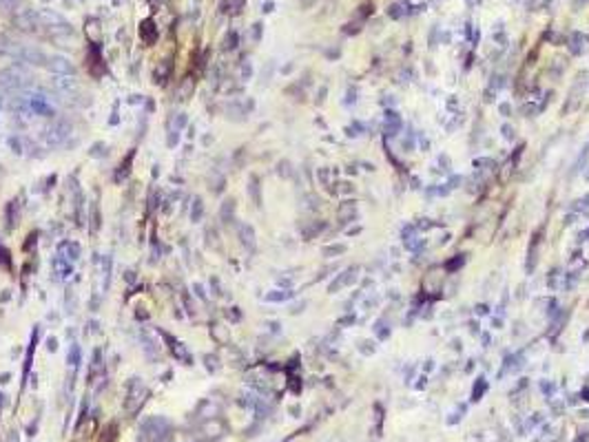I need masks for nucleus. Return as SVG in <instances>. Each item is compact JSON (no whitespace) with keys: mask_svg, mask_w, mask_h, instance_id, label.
Instances as JSON below:
<instances>
[{"mask_svg":"<svg viewBox=\"0 0 589 442\" xmlns=\"http://www.w3.org/2000/svg\"><path fill=\"white\" fill-rule=\"evenodd\" d=\"M140 40L144 42V45H153V42L158 40V27L153 20H144V23H140Z\"/></svg>","mask_w":589,"mask_h":442,"instance_id":"obj_10","label":"nucleus"},{"mask_svg":"<svg viewBox=\"0 0 589 442\" xmlns=\"http://www.w3.org/2000/svg\"><path fill=\"white\" fill-rule=\"evenodd\" d=\"M485 389H487V383L483 381V378H479V381H476V385H474V394H472V396H474V401H479L481 391L485 394Z\"/></svg>","mask_w":589,"mask_h":442,"instance_id":"obj_31","label":"nucleus"},{"mask_svg":"<svg viewBox=\"0 0 589 442\" xmlns=\"http://www.w3.org/2000/svg\"><path fill=\"white\" fill-rule=\"evenodd\" d=\"M324 228H326V223H324V221H317V223H312L310 228H304V237H306V239H312V237L319 235Z\"/></svg>","mask_w":589,"mask_h":442,"instance_id":"obj_22","label":"nucleus"},{"mask_svg":"<svg viewBox=\"0 0 589 442\" xmlns=\"http://www.w3.org/2000/svg\"><path fill=\"white\" fill-rule=\"evenodd\" d=\"M312 3H315V0H301V7H304V9H308V7H310Z\"/></svg>","mask_w":589,"mask_h":442,"instance_id":"obj_45","label":"nucleus"},{"mask_svg":"<svg viewBox=\"0 0 589 442\" xmlns=\"http://www.w3.org/2000/svg\"><path fill=\"white\" fill-rule=\"evenodd\" d=\"M168 71H171V62L162 60V62H160V65L155 67V71H153V82H155V84H164L166 78H168Z\"/></svg>","mask_w":589,"mask_h":442,"instance_id":"obj_14","label":"nucleus"},{"mask_svg":"<svg viewBox=\"0 0 589 442\" xmlns=\"http://www.w3.org/2000/svg\"><path fill=\"white\" fill-rule=\"evenodd\" d=\"M476 166H494L492 159H476Z\"/></svg>","mask_w":589,"mask_h":442,"instance_id":"obj_41","label":"nucleus"},{"mask_svg":"<svg viewBox=\"0 0 589 442\" xmlns=\"http://www.w3.org/2000/svg\"><path fill=\"white\" fill-rule=\"evenodd\" d=\"M131 161H133V151L126 155V159H124V164H120V173H117V179L120 177H126V173H129V166H131Z\"/></svg>","mask_w":589,"mask_h":442,"instance_id":"obj_29","label":"nucleus"},{"mask_svg":"<svg viewBox=\"0 0 589 442\" xmlns=\"http://www.w3.org/2000/svg\"><path fill=\"white\" fill-rule=\"evenodd\" d=\"M585 239H589V230H585V233H580V241H585Z\"/></svg>","mask_w":589,"mask_h":442,"instance_id":"obj_47","label":"nucleus"},{"mask_svg":"<svg viewBox=\"0 0 589 442\" xmlns=\"http://www.w3.org/2000/svg\"><path fill=\"white\" fill-rule=\"evenodd\" d=\"M357 219V206H355V201H343L341 203V208H339V221L346 226V223H350V221H355Z\"/></svg>","mask_w":589,"mask_h":442,"instance_id":"obj_12","label":"nucleus"},{"mask_svg":"<svg viewBox=\"0 0 589 442\" xmlns=\"http://www.w3.org/2000/svg\"><path fill=\"white\" fill-rule=\"evenodd\" d=\"M583 203H585V206L589 208V195H585V197H583Z\"/></svg>","mask_w":589,"mask_h":442,"instance_id":"obj_49","label":"nucleus"},{"mask_svg":"<svg viewBox=\"0 0 589 442\" xmlns=\"http://www.w3.org/2000/svg\"><path fill=\"white\" fill-rule=\"evenodd\" d=\"M71 122L67 120H53L51 124L45 129V142L47 146H51V149H55V146H62L69 139V135H71Z\"/></svg>","mask_w":589,"mask_h":442,"instance_id":"obj_2","label":"nucleus"},{"mask_svg":"<svg viewBox=\"0 0 589 442\" xmlns=\"http://www.w3.org/2000/svg\"><path fill=\"white\" fill-rule=\"evenodd\" d=\"M321 252H324V257H328V259H332V257H339V255H343V252H346V245H343V243H335V245H326V248H324V250H321Z\"/></svg>","mask_w":589,"mask_h":442,"instance_id":"obj_17","label":"nucleus"},{"mask_svg":"<svg viewBox=\"0 0 589 442\" xmlns=\"http://www.w3.org/2000/svg\"><path fill=\"white\" fill-rule=\"evenodd\" d=\"M421 149L427 151V149H430V142H427V139H421Z\"/></svg>","mask_w":589,"mask_h":442,"instance_id":"obj_44","label":"nucleus"},{"mask_svg":"<svg viewBox=\"0 0 589 442\" xmlns=\"http://www.w3.org/2000/svg\"><path fill=\"white\" fill-rule=\"evenodd\" d=\"M51 84L60 93H73L78 89V75H53Z\"/></svg>","mask_w":589,"mask_h":442,"instance_id":"obj_8","label":"nucleus"},{"mask_svg":"<svg viewBox=\"0 0 589 442\" xmlns=\"http://www.w3.org/2000/svg\"><path fill=\"white\" fill-rule=\"evenodd\" d=\"M352 323H355V317H346L339 321V325H352Z\"/></svg>","mask_w":589,"mask_h":442,"instance_id":"obj_42","label":"nucleus"},{"mask_svg":"<svg viewBox=\"0 0 589 442\" xmlns=\"http://www.w3.org/2000/svg\"><path fill=\"white\" fill-rule=\"evenodd\" d=\"M240 239H242V243H246L248 248H255V230H252V226H248V223L240 226Z\"/></svg>","mask_w":589,"mask_h":442,"instance_id":"obj_15","label":"nucleus"},{"mask_svg":"<svg viewBox=\"0 0 589 442\" xmlns=\"http://www.w3.org/2000/svg\"><path fill=\"white\" fill-rule=\"evenodd\" d=\"M97 226H100V210H97V206L93 203V208H91V233H97Z\"/></svg>","mask_w":589,"mask_h":442,"instance_id":"obj_25","label":"nucleus"},{"mask_svg":"<svg viewBox=\"0 0 589 442\" xmlns=\"http://www.w3.org/2000/svg\"><path fill=\"white\" fill-rule=\"evenodd\" d=\"M60 255L65 259H69V261H75V259H80L82 248H80V243H75V241H65L60 245Z\"/></svg>","mask_w":589,"mask_h":442,"instance_id":"obj_11","label":"nucleus"},{"mask_svg":"<svg viewBox=\"0 0 589 442\" xmlns=\"http://www.w3.org/2000/svg\"><path fill=\"white\" fill-rule=\"evenodd\" d=\"M279 175H282V177H288V175H290V164H288V161H282V164H279Z\"/></svg>","mask_w":589,"mask_h":442,"instance_id":"obj_36","label":"nucleus"},{"mask_svg":"<svg viewBox=\"0 0 589 442\" xmlns=\"http://www.w3.org/2000/svg\"><path fill=\"white\" fill-rule=\"evenodd\" d=\"M16 55H18L20 62H27V65H33V67L45 65V62H47L45 53H42L40 49H33V47H20L16 51Z\"/></svg>","mask_w":589,"mask_h":442,"instance_id":"obj_7","label":"nucleus"},{"mask_svg":"<svg viewBox=\"0 0 589 442\" xmlns=\"http://www.w3.org/2000/svg\"><path fill=\"white\" fill-rule=\"evenodd\" d=\"M459 184H461V177H452V179H450V184H445V186L452 191V188H457Z\"/></svg>","mask_w":589,"mask_h":442,"instance_id":"obj_39","label":"nucleus"},{"mask_svg":"<svg viewBox=\"0 0 589 442\" xmlns=\"http://www.w3.org/2000/svg\"><path fill=\"white\" fill-rule=\"evenodd\" d=\"M27 82V75L16 67L0 71V91H16Z\"/></svg>","mask_w":589,"mask_h":442,"instance_id":"obj_3","label":"nucleus"},{"mask_svg":"<svg viewBox=\"0 0 589 442\" xmlns=\"http://www.w3.org/2000/svg\"><path fill=\"white\" fill-rule=\"evenodd\" d=\"M399 129H401V117H399L397 111H388L385 113V133L388 135H397Z\"/></svg>","mask_w":589,"mask_h":442,"instance_id":"obj_13","label":"nucleus"},{"mask_svg":"<svg viewBox=\"0 0 589 442\" xmlns=\"http://www.w3.org/2000/svg\"><path fill=\"white\" fill-rule=\"evenodd\" d=\"M583 339H585V341H589V329H587V332L583 334Z\"/></svg>","mask_w":589,"mask_h":442,"instance_id":"obj_50","label":"nucleus"},{"mask_svg":"<svg viewBox=\"0 0 589 442\" xmlns=\"http://www.w3.org/2000/svg\"><path fill=\"white\" fill-rule=\"evenodd\" d=\"M341 277V281H343V285H352L355 281H357V268H348L343 275H339Z\"/></svg>","mask_w":589,"mask_h":442,"instance_id":"obj_24","label":"nucleus"},{"mask_svg":"<svg viewBox=\"0 0 589 442\" xmlns=\"http://www.w3.org/2000/svg\"><path fill=\"white\" fill-rule=\"evenodd\" d=\"M499 109H501V113H503L505 117H509V113H512V107H509V104H507V102H503V104H501V107H499Z\"/></svg>","mask_w":589,"mask_h":442,"instance_id":"obj_38","label":"nucleus"},{"mask_svg":"<svg viewBox=\"0 0 589 442\" xmlns=\"http://www.w3.org/2000/svg\"><path fill=\"white\" fill-rule=\"evenodd\" d=\"M47 69L53 75H75L73 62L69 58H65V55H51V58L47 60Z\"/></svg>","mask_w":589,"mask_h":442,"instance_id":"obj_5","label":"nucleus"},{"mask_svg":"<svg viewBox=\"0 0 589 442\" xmlns=\"http://www.w3.org/2000/svg\"><path fill=\"white\" fill-rule=\"evenodd\" d=\"M13 25H16L20 31H27V33H33V31H38V27H42L38 11H33V9L18 11L16 16H13Z\"/></svg>","mask_w":589,"mask_h":442,"instance_id":"obj_4","label":"nucleus"},{"mask_svg":"<svg viewBox=\"0 0 589 442\" xmlns=\"http://www.w3.org/2000/svg\"><path fill=\"white\" fill-rule=\"evenodd\" d=\"M375 349H377V345H375L372 341H361V343H359V352H361V354H366V356L375 354Z\"/></svg>","mask_w":589,"mask_h":442,"instance_id":"obj_28","label":"nucleus"},{"mask_svg":"<svg viewBox=\"0 0 589 442\" xmlns=\"http://www.w3.org/2000/svg\"><path fill=\"white\" fill-rule=\"evenodd\" d=\"M202 215H204V206H202V199H200V197H195L193 208H191V219L198 223V221L202 219Z\"/></svg>","mask_w":589,"mask_h":442,"instance_id":"obj_20","label":"nucleus"},{"mask_svg":"<svg viewBox=\"0 0 589 442\" xmlns=\"http://www.w3.org/2000/svg\"><path fill=\"white\" fill-rule=\"evenodd\" d=\"M290 297H292V292H288V290H275V292L266 294V301L279 303V301H286V299H290Z\"/></svg>","mask_w":589,"mask_h":442,"instance_id":"obj_18","label":"nucleus"},{"mask_svg":"<svg viewBox=\"0 0 589 442\" xmlns=\"http://www.w3.org/2000/svg\"><path fill=\"white\" fill-rule=\"evenodd\" d=\"M476 314H487V305H476Z\"/></svg>","mask_w":589,"mask_h":442,"instance_id":"obj_43","label":"nucleus"},{"mask_svg":"<svg viewBox=\"0 0 589 442\" xmlns=\"http://www.w3.org/2000/svg\"><path fill=\"white\" fill-rule=\"evenodd\" d=\"M355 95H357V91H355V89H350V91H348V100H346V104H352V102L357 100Z\"/></svg>","mask_w":589,"mask_h":442,"instance_id":"obj_40","label":"nucleus"},{"mask_svg":"<svg viewBox=\"0 0 589 442\" xmlns=\"http://www.w3.org/2000/svg\"><path fill=\"white\" fill-rule=\"evenodd\" d=\"M233 213H235V201H233V199L224 201V206H222V219H230V217H233Z\"/></svg>","mask_w":589,"mask_h":442,"instance_id":"obj_27","label":"nucleus"},{"mask_svg":"<svg viewBox=\"0 0 589 442\" xmlns=\"http://www.w3.org/2000/svg\"><path fill=\"white\" fill-rule=\"evenodd\" d=\"M319 181L324 186L330 184V171H328V168H321V171H319Z\"/></svg>","mask_w":589,"mask_h":442,"instance_id":"obj_34","label":"nucleus"},{"mask_svg":"<svg viewBox=\"0 0 589 442\" xmlns=\"http://www.w3.org/2000/svg\"><path fill=\"white\" fill-rule=\"evenodd\" d=\"M250 195H252V199H255V203L259 206V181H257V177H250Z\"/></svg>","mask_w":589,"mask_h":442,"instance_id":"obj_30","label":"nucleus"},{"mask_svg":"<svg viewBox=\"0 0 589 442\" xmlns=\"http://www.w3.org/2000/svg\"><path fill=\"white\" fill-rule=\"evenodd\" d=\"M339 191H341L343 195H355V186H352V184H350V181H343V184H341V188H339Z\"/></svg>","mask_w":589,"mask_h":442,"instance_id":"obj_35","label":"nucleus"},{"mask_svg":"<svg viewBox=\"0 0 589 442\" xmlns=\"http://www.w3.org/2000/svg\"><path fill=\"white\" fill-rule=\"evenodd\" d=\"M375 334L379 336V339H388L390 329H388V325H385V321H377L375 323Z\"/></svg>","mask_w":589,"mask_h":442,"instance_id":"obj_26","label":"nucleus"},{"mask_svg":"<svg viewBox=\"0 0 589 442\" xmlns=\"http://www.w3.org/2000/svg\"><path fill=\"white\" fill-rule=\"evenodd\" d=\"M463 263H465V255H457L454 259H450V261L445 263V270H447V272H457Z\"/></svg>","mask_w":589,"mask_h":442,"instance_id":"obj_21","label":"nucleus"},{"mask_svg":"<svg viewBox=\"0 0 589 442\" xmlns=\"http://www.w3.org/2000/svg\"><path fill=\"white\" fill-rule=\"evenodd\" d=\"M501 133H503V137H505V139H509V142L514 139V129H512L509 124H503V126H501Z\"/></svg>","mask_w":589,"mask_h":442,"instance_id":"obj_33","label":"nucleus"},{"mask_svg":"<svg viewBox=\"0 0 589 442\" xmlns=\"http://www.w3.org/2000/svg\"><path fill=\"white\" fill-rule=\"evenodd\" d=\"M160 334H162V339L168 343V347H171V352H173V356H175V359H178V361H182L184 365H191V363H193L191 354H188V349H186L184 345H182V343H180L178 339H173L171 334H168V332H162V329H160Z\"/></svg>","mask_w":589,"mask_h":442,"instance_id":"obj_6","label":"nucleus"},{"mask_svg":"<svg viewBox=\"0 0 589 442\" xmlns=\"http://www.w3.org/2000/svg\"><path fill=\"white\" fill-rule=\"evenodd\" d=\"M18 5H23V0H0V9L5 11H13Z\"/></svg>","mask_w":589,"mask_h":442,"instance_id":"obj_32","label":"nucleus"},{"mask_svg":"<svg viewBox=\"0 0 589 442\" xmlns=\"http://www.w3.org/2000/svg\"><path fill=\"white\" fill-rule=\"evenodd\" d=\"M67 361H69V365H71V367H78V363H80V349H78V345H71Z\"/></svg>","mask_w":589,"mask_h":442,"instance_id":"obj_23","label":"nucleus"},{"mask_svg":"<svg viewBox=\"0 0 589 442\" xmlns=\"http://www.w3.org/2000/svg\"><path fill=\"white\" fill-rule=\"evenodd\" d=\"M3 93H5V91H0V109L5 107V95H3Z\"/></svg>","mask_w":589,"mask_h":442,"instance_id":"obj_48","label":"nucleus"},{"mask_svg":"<svg viewBox=\"0 0 589 442\" xmlns=\"http://www.w3.org/2000/svg\"><path fill=\"white\" fill-rule=\"evenodd\" d=\"M193 89H195V80L186 78L184 82L180 84V89H178V97H180V100H188V97L193 95Z\"/></svg>","mask_w":589,"mask_h":442,"instance_id":"obj_16","label":"nucleus"},{"mask_svg":"<svg viewBox=\"0 0 589 442\" xmlns=\"http://www.w3.org/2000/svg\"><path fill=\"white\" fill-rule=\"evenodd\" d=\"M583 42H585V38L580 36L578 31L572 36V45H570V49H572V53H574V55H580V53H583Z\"/></svg>","mask_w":589,"mask_h":442,"instance_id":"obj_19","label":"nucleus"},{"mask_svg":"<svg viewBox=\"0 0 589 442\" xmlns=\"http://www.w3.org/2000/svg\"><path fill=\"white\" fill-rule=\"evenodd\" d=\"M51 270H53V275L58 277V279H67V277L73 272L71 261H69V259H65L62 255L53 257V261H51Z\"/></svg>","mask_w":589,"mask_h":442,"instance_id":"obj_9","label":"nucleus"},{"mask_svg":"<svg viewBox=\"0 0 589 442\" xmlns=\"http://www.w3.org/2000/svg\"><path fill=\"white\" fill-rule=\"evenodd\" d=\"M146 396H149V389H146V385L140 381V378H131L129 383H126V396H124V411L129 413V416H135V413L142 409V405L146 401Z\"/></svg>","mask_w":589,"mask_h":442,"instance_id":"obj_1","label":"nucleus"},{"mask_svg":"<svg viewBox=\"0 0 589 442\" xmlns=\"http://www.w3.org/2000/svg\"><path fill=\"white\" fill-rule=\"evenodd\" d=\"M47 347H49V352H53V349H55V339L49 341V345H47Z\"/></svg>","mask_w":589,"mask_h":442,"instance_id":"obj_46","label":"nucleus"},{"mask_svg":"<svg viewBox=\"0 0 589 442\" xmlns=\"http://www.w3.org/2000/svg\"><path fill=\"white\" fill-rule=\"evenodd\" d=\"M390 16H392V18H401V7H399V5H392V7H390Z\"/></svg>","mask_w":589,"mask_h":442,"instance_id":"obj_37","label":"nucleus"}]
</instances>
